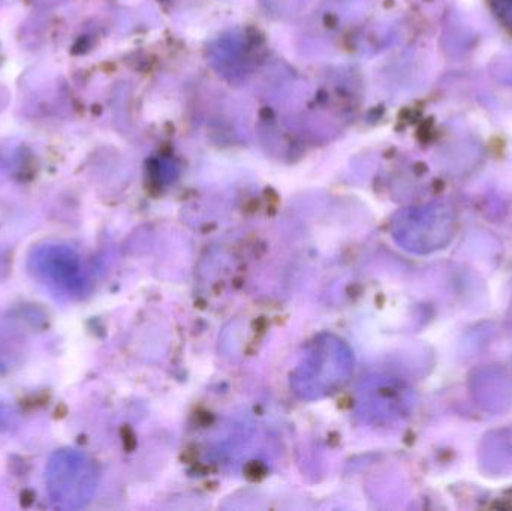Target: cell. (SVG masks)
<instances>
[{"instance_id": "4", "label": "cell", "mask_w": 512, "mask_h": 511, "mask_svg": "<svg viewBox=\"0 0 512 511\" xmlns=\"http://www.w3.org/2000/svg\"><path fill=\"white\" fill-rule=\"evenodd\" d=\"M18 423V414L15 413L14 408L8 405L0 404V434L9 432L14 429Z\"/></svg>"}, {"instance_id": "1", "label": "cell", "mask_w": 512, "mask_h": 511, "mask_svg": "<svg viewBox=\"0 0 512 511\" xmlns=\"http://www.w3.org/2000/svg\"><path fill=\"white\" fill-rule=\"evenodd\" d=\"M354 371V353L343 339L324 333L307 345L291 375L298 398L316 401L342 389Z\"/></svg>"}, {"instance_id": "2", "label": "cell", "mask_w": 512, "mask_h": 511, "mask_svg": "<svg viewBox=\"0 0 512 511\" xmlns=\"http://www.w3.org/2000/svg\"><path fill=\"white\" fill-rule=\"evenodd\" d=\"M45 483L51 504L60 510L84 509L95 497L99 471L95 462L78 450H57L48 459Z\"/></svg>"}, {"instance_id": "3", "label": "cell", "mask_w": 512, "mask_h": 511, "mask_svg": "<svg viewBox=\"0 0 512 511\" xmlns=\"http://www.w3.org/2000/svg\"><path fill=\"white\" fill-rule=\"evenodd\" d=\"M29 266L39 278L66 291H78L84 285L80 255L63 243H44L36 246Z\"/></svg>"}]
</instances>
